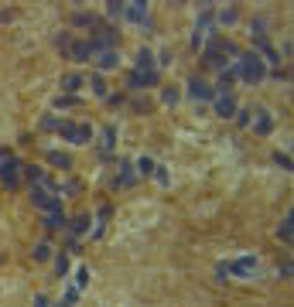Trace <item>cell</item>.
I'll use <instances>...</instances> for the list:
<instances>
[{"mask_svg":"<svg viewBox=\"0 0 294 307\" xmlns=\"http://www.w3.org/2000/svg\"><path fill=\"white\" fill-rule=\"evenodd\" d=\"M34 307H48V297H45V294H38V297H34Z\"/></svg>","mask_w":294,"mask_h":307,"instance_id":"cell-35","label":"cell"},{"mask_svg":"<svg viewBox=\"0 0 294 307\" xmlns=\"http://www.w3.org/2000/svg\"><path fill=\"white\" fill-rule=\"evenodd\" d=\"M48 256H52V246H48V242H38V246H34V260H38V263H45Z\"/></svg>","mask_w":294,"mask_h":307,"instance_id":"cell-22","label":"cell"},{"mask_svg":"<svg viewBox=\"0 0 294 307\" xmlns=\"http://www.w3.org/2000/svg\"><path fill=\"white\" fill-rule=\"evenodd\" d=\"M48 160H52V164H55V168H72V157H68V154H62V150H52V154H48Z\"/></svg>","mask_w":294,"mask_h":307,"instance_id":"cell-19","label":"cell"},{"mask_svg":"<svg viewBox=\"0 0 294 307\" xmlns=\"http://www.w3.org/2000/svg\"><path fill=\"white\" fill-rule=\"evenodd\" d=\"M68 229H72V232H86V229H89V215H76Z\"/></svg>","mask_w":294,"mask_h":307,"instance_id":"cell-23","label":"cell"},{"mask_svg":"<svg viewBox=\"0 0 294 307\" xmlns=\"http://www.w3.org/2000/svg\"><path fill=\"white\" fill-rule=\"evenodd\" d=\"M188 96L199 99V102H205V99H215V89L209 86V82H202V79H192L188 82Z\"/></svg>","mask_w":294,"mask_h":307,"instance_id":"cell-5","label":"cell"},{"mask_svg":"<svg viewBox=\"0 0 294 307\" xmlns=\"http://www.w3.org/2000/svg\"><path fill=\"white\" fill-rule=\"evenodd\" d=\"M236 109H239V106H236L233 96H215V113H219V116H226V120H229V116H236Z\"/></svg>","mask_w":294,"mask_h":307,"instance_id":"cell-10","label":"cell"},{"mask_svg":"<svg viewBox=\"0 0 294 307\" xmlns=\"http://www.w3.org/2000/svg\"><path fill=\"white\" fill-rule=\"evenodd\" d=\"M89 86H92V92H96V96H103V99H110V89H106V82H103V75H92V79H89Z\"/></svg>","mask_w":294,"mask_h":307,"instance_id":"cell-20","label":"cell"},{"mask_svg":"<svg viewBox=\"0 0 294 307\" xmlns=\"http://www.w3.org/2000/svg\"><path fill=\"white\" fill-rule=\"evenodd\" d=\"M113 144H116V130H113V126H106V130H103V136H100V154H103V157H110Z\"/></svg>","mask_w":294,"mask_h":307,"instance_id":"cell-14","label":"cell"},{"mask_svg":"<svg viewBox=\"0 0 294 307\" xmlns=\"http://www.w3.org/2000/svg\"><path fill=\"white\" fill-rule=\"evenodd\" d=\"M253 130H257V133H271V130H274V116L271 113H267V109H260V113H257V123H253Z\"/></svg>","mask_w":294,"mask_h":307,"instance_id":"cell-16","label":"cell"},{"mask_svg":"<svg viewBox=\"0 0 294 307\" xmlns=\"http://www.w3.org/2000/svg\"><path fill=\"white\" fill-rule=\"evenodd\" d=\"M134 181H137V174L130 171V164L124 160V164H120V178H113V188H130Z\"/></svg>","mask_w":294,"mask_h":307,"instance_id":"cell-13","label":"cell"},{"mask_svg":"<svg viewBox=\"0 0 294 307\" xmlns=\"http://www.w3.org/2000/svg\"><path fill=\"white\" fill-rule=\"evenodd\" d=\"M219 21L223 24H236V11H223L219 14Z\"/></svg>","mask_w":294,"mask_h":307,"instance_id":"cell-33","label":"cell"},{"mask_svg":"<svg viewBox=\"0 0 294 307\" xmlns=\"http://www.w3.org/2000/svg\"><path fill=\"white\" fill-rule=\"evenodd\" d=\"M31 202L38 205V208H45V212H62V202L55 198V191H48V188H41V184L31 188Z\"/></svg>","mask_w":294,"mask_h":307,"instance_id":"cell-3","label":"cell"},{"mask_svg":"<svg viewBox=\"0 0 294 307\" xmlns=\"http://www.w3.org/2000/svg\"><path fill=\"white\" fill-rule=\"evenodd\" d=\"M154 174H158L161 184H168V168H161V164H154Z\"/></svg>","mask_w":294,"mask_h":307,"instance_id":"cell-32","label":"cell"},{"mask_svg":"<svg viewBox=\"0 0 294 307\" xmlns=\"http://www.w3.org/2000/svg\"><path fill=\"white\" fill-rule=\"evenodd\" d=\"M68 226V218L62 215V212H48L45 215V229H52V232H55V229H65Z\"/></svg>","mask_w":294,"mask_h":307,"instance_id":"cell-18","label":"cell"},{"mask_svg":"<svg viewBox=\"0 0 294 307\" xmlns=\"http://www.w3.org/2000/svg\"><path fill=\"white\" fill-rule=\"evenodd\" d=\"M76 24H82V27L89 24V27H92V24H96V21H92V14H76Z\"/></svg>","mask_w":294,"mask_h":307,"instance_id":"cell-34","label":"cell"},{"mask_svg":"<svg viewBox=\"0 0 294 307\" xmlns=\"http://www.w3.org/2000/svg\"><path fill=\"white\" fill-rule=\"evenodd\" d=\"M253 45L263 51V58H267V62H277V51H274V45L263 38V34H253ZM267 62H263V65H267Z\"/></svg>","mask_w":294,"mask_h":307,"instance_id":"cell-15","label":"cell"},{"mask_svg":"<svg viewBox=\"0 0 294 307\" xmlns=\"http://www.w3.org/2000/svg\"><path fill=\"white\" fill-rule=\"evenodd\" d=\"M21 160H14V157H7L4 164H0V181L7 184V188H17L21 184Z\"/></svg>","mask_w":294,"mask_h":307,"instance_id":"cell-4","label":"cell"},{"mask_svg":"<svg viewBox=\"0 0 294 307\" xmlns=\"http://www.w3.org/2000/svg\"><path fill=\"white\" fill-rule=\"evenodd\" d=\"M226 270L236 273V276H253V270H257V256H239L236 263H229Z\"/></svg>","mask_w":294,"mask_h":307,"instance_id":"cell-6","label":"cell"},{"mask_svg":"<svg viewBox=\"0 0 294 307\" xmlns=\"http://www.w3.org/2000/svg\"><path fill=\"white\" fill-rule=\"evenodd\" d=\"M158 62H154V55H151V48H140L137 51V72H158Z\"/></svg>","mask_w":294,"mask_h":307,"instance_id":"cell-12","label":"cell"},{"mask_svg":"<svg viewBox=\"0 0 294 307\" xmlns=\"http://www.w3.org/2000/svg\"><path fill=\"white\" fill-rule=\"evenodd\" d=\"M274 160H277L284 171H291V157H287V154H281V150H277V154H274Z\"/></svg>","mask_w":294,"mask_h":307,"instance_id":"cell-30","label":"cell"},{"mask_svg":"<svg viewBox=\"0 0 294 307\" xmlns=\"http://www.w3.org/2000/svg\"><path fill=\"white\" fill-rule=\"evenodd\" d=\"M137 174H140V178L154 174V160H151V157H140V160H137Z\"/></svg>","mask_w":294,"mask_h":307,"instance_id":"cell-21","label":"cell"},{"mask_svg":"<svg viewBox=\"0 0 294 307\" xmlns=\"http://www.w3.org/2000/svg\"><path fill=\"white\" fill-rule=\"evenodd\" d=\"M124 0H110V4H106V14H110V17H120V14H124Z\"/></svg>","mask_w":294,"mask_h":307,"instance_id":"cell-25","label":"cell"},{"mask_svg":"<svg viewBox=\"0 0 294 307\" xmlns=\"http://www.w3.org/2000/svg\"><path fill=\"white\" fill-rule=\"evenodd\" d=\"M263 75H267V65H263V58H257V55H243V58L236 62V79L250 82V86H257Z\"/></svg>","mask_w":294,"mask_h":307,"instance_id":"cell-1","label":"cell"},{"mask_svg":"<svg viewBox=\"0 0 294 307\" xmlns=\"http://www.w3.org/2000/svg\"><path fill=\"white\" fill-rule=\"evenodd\" d=\"M0 263H4V253H0Z\"/></svg>","mask_w":294,"mask_h":307,"instance_id":"cell-36","label":"cell"},{"mask_svg":"<svg viewBox=\"0 0 294 307\" xmlns=\"http://www.w3.org/2000/svg\"><path fill=\"white\" fill-rule=\"evenodd\" d=\"M277 236H281L284 242H291V218H284L281 226H277Z\"/></svg>","mask_w":294,"mask_h":307,"instance_id":"cell-27","label":"cell"},{"mask_svg":"<svg viewBox=\"0 0 294 307\" xmlns=\"http://www.w3.org/2000/svg\"><path fill=\"white\" fill-rule=\"evenodd\" d=\"M124 14H127V21L144 24L147 21V4H144V0H134V4H127V7H124Z\"/></svg>","mask_w":294,"mask_h":307,"instance_id":"cell-7","label":"cell"},{"mask_svg":"<svg viewBox=\"0 0 294 307\" xmlns=\"http://www.w3.org/2000/svg\"><path fill=\"white\" fill-rule=\"evenodd\" d=\"M158 86V72H130V89H147Z\"/></svg>","mask_w":294,"mask_h":307,"instance_id":"cell-9","label":"cell"},{"mask_svg":"<svg viewBox=\"0 0 294 307\" xmlns=\"http://www.w3.org/2000/svg\"><path fill=\"white\" fill-rule=\"evenodd\" d=\"M55 270H58V276H65V273H68V256H65V253H58V260H55Z\"/></svg>","mask_w":294,"mask_h":307,"instance_id":"cell-29","label":"cell"},{"mask_svg":"<svg viewBox=\"0 0 294 307\" xmlns=\"http://www.w3.org/2000/svg\"><path fill=\"white\" fill-rule=\"evenodd\" d=\"M106 218H110V208H103V212H100V222H106ZM92 236H103V226L92 229Z\"/></svg>","mask_w":294,"mask_h":307,"instance_id":"cell-31","label":"cell"},{"mask_svg":"<svg viewBox=\"0 0 294 307\" xmlns=\"http://www.w3.org/2000/svg\"><path fill=\"white\" fill-rule=\"evenodd\" d=\"M65 55L72 58V62H86V58H92V51H89V45L86 41H68V48H65Z\"/></svg>","mask_w":294,"mask_h":307,"instance_id":"cell-8","label":"cell"},{"mask_svg":"<svg viewBox=\"0 0 294 307\" xmlns=\"http://www.w3.org/2000/svg\"><path fill=\"white\" fill-rule=\"evenodd\" d=\"M55 106H58V109H68V106H79V99H76V96H58Z\"/></svg>","mask_w":294,"mask_h":307,"instance_id":"cell-28","label":"cell"},{"mask_svg":"<svg viewBox=\"0 0 294 307\" xmlns=\"http://www.w3.org/2000/svg\"><path fill=\"white\" fill-rule=\"evenodd\" d=\"M58 133H62L65 144H89L92 130L89 126H79V123H58Z\"/></svg>","mask_w":294,"mask_h":307,"instance_id":"cell-2","label":"cell"},{"mask_svg":"<svg viewBox=\"0 0 294 307\" xmlns=\"http://www.w3.org/2000/svg\"><path fill=\"white\" fill-rule=\"evenodd\" d=\"M86 284H89V270H86V266H79V270H76V290H82Z\"/></svg>","mask_w":294,"mask_h":307,"instance_id":"cell-26","label":"cell"},{"mask_svg":"<svg viewBox=\"0 0 294 307\" xmlns=\"http://www.w3.org/2000/svg\"><path fill=\"white\" fill-rule=\"evenodd\" d=\"M161 99L168 102V106H175V102H178V99H181V92H178V89H175V86H168V89L161 92Z\"/></svg>","mask_w":294,"mask_h":307,"instance_id":"cell-24","label":"cell"},{"mask_svg":"<svg viewBox=\"0 0 294 307\" xmlns=\"http://www.w3.org/2000/svg\"><path fill=\"white\" fill-rule=\"evenodd\" d=\"M116 62H120V58H116V51H100V55H96V68H103V72L116 68Z\"/></svg>","mask_w":294,"mask_h":307,"instance_id":"cell-17","label":"cell"},{"mask_svg":"<svg viewBox=\"0 0 294 307\" xmlns=\"http://www.w3.org/2000/svg\"><path fill=\"white\" fill-rule=\"evenodd\" d=\"M82 86H86V75H82V72H68V75H62V89H65L68 96H72L76 89H82Z\"/></svg>","mask_w":294,"mask_h":307,"instance_id":"cell-11","label":"cell"}]
</instances>
